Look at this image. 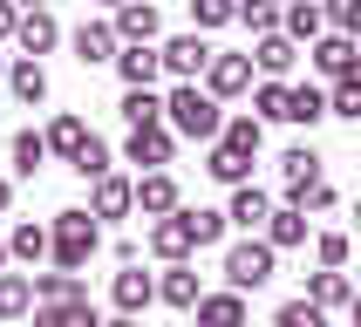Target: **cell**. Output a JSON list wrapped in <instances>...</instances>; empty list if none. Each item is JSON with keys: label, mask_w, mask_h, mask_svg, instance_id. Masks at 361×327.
<instances>
[{"label": "cell", "mask_w": 361, "mask_h": 327, "mask_svg": "<svg viewBox=\"0 0 361 327\" xmlns=\"http://www.w3.org/2000/svg\"><path fill=\"white\" fill-rule=\"evenodd\" d=\"M48 252H55V273H82V266L102 252V225L96 211H55V225H48Z\"/></svg>", "instance_id": "obj_1"}, {"label": "cell", "mask_w": 361, "mask_h": 327, "mask_svg": "<svg viewBox=\"0 0 361 327\" xmlns=\"http://www.w3.org/2000/svg\"><path fill=\"white\" fill-rule=\"evenodd\" d=\"M164 123H171L178 137H198V143L225 137V109H219V96H204L198 82H178V89L164 96Z\"/></svg>", "instance_id": "obj_2"}, {"label": "cell", "mask_w": 361, "mask_h": 327, "mask_svg": "<svg viewBox=\"0 0 361 327\" xmlns=\"http://www.w3.org/2000/svg\"><path fill=\"white\" fill-rule=\"evenodd\" d=\"M273 273H280V252H273L266 239H239L232 252H225V286H232V293H259Z\"/></svg>", "instance_id": "obj_3"}, {"label": "cell", "mask_w": 361, "mask_h": 327, "mask_svg": "<svg viewBox=\"0 0 361 327\" xmlns=\"http://www.w3.org/2000/svg\"><path fill=\"white\" fill-rule=\"evenodd\" d=\"M157 55H164V75H178V82H198L204 68H212V55H219V48H212L204 35H171V41L157 48Z\"/></svg>", "instance_id": "obj_4"}, {"label": "cell", "mask_w": 361, "mask_h": 327, "mask_svg": "<svg viewBox=\"0 0 361 327\" xmlns=\"http://www.w3.org/2000/svg\"><path fill=\"white\" fill-rule=\"evenodd\" d=\"M123 157H130V164H143V171H164V164L178 157V130H171V123H143V130H130Z\"/></svg>", "instance_id": "obj_5"}, {"label": "cell", "mask_w": 361, "mask_h": 327, "mask_svg": "<svg viewBox=\"0 0 361 327\" xmlns=\"http://www.w3.org/2000/svg\"><path fill=\"white\" fill-rule=\"evenodd\" d=\"M307 61H314L327 82H348V75H361V41H348V35H321L314 48H307Z\"/></svg>", "instance_id": "obj_6"}, {"label": "cell", "mask_w": 361, "mask_h": 327, "mask_svg": "<svg viewBox=\"0 0 361 327\" xmlns=\"http://www.w3.org/2000/svg\"><path fill=\"white\" fill-rule=\"evenodd\" d=\"M109 27H116V41H123V48H150L164 20H157V7H150V0H123Z\"/></svg>", "instance_id": "obj_7"}, {"label": "cell", "mask_w": 361, "mask_h": 327, "mask_svg": "<svg viewBox=\"0 0 361 327\" xmlns=\"http://www.w3.org/2000/svg\"><path fill=\"white\" fill-rule=\"evenodd\" d=\"M280 178H286V204H300L314 184H327V178H321V157H314V143H293V150H286V157H280Z\"/></svg>", "instance_id": "obj_8"}, {"label": "cell", "mask_w": 361, "mask_h": 327, "mask_svg": "<svg viewBox=\"0 0 361 327\" xmlns=\"http://www.w3.org/2000/svg\"><path fill=\"white\" fill-rule=\"evenodd\" d=\"M252 89V55H212V68H204V96H245Z\"/></svg>", "instance_id": "obj_9"}, {"label": "cell", "mask_w": 361, "mask_h": 327, "mask_svg": "<svg viewBox=\"0 0 361 327\" xmlns=\"http://www.w3.org/2000/svg\"><path fill=\"white\" fill-rule=\"evenodd\" d=\"M137 211H143V218H171V211H184L178 178H171V171H143V178H137Z\"/></svg>", "instance_id": "obj_10"}, {"label": "cell", "mask_w": 361, "mask_h": 327, "mask_svg": "<svg viewBox=\"0 0 361 327\" xmlns=\"http://www.w3.org/2000/svg\"><path fill=\"white\" fill-rule=\"evenodd\" d=\"M150 252H157L164 266H184L191 252H198V239H191L184 211H171V218H157V225H150Z\"/></svg>", "instance_id": "obj_11"}, {"label": "cell", "mask_w": 361, "mask_h": 327, "mask_svg": "<svg viewBox=\"0 0 361 327\" xmlns=\"http://www.w3.org/2000/svg\"><path fill=\"white\" fill-rule=\"evenodd\" d=\"M68 41H75V61H82V68H96V61H116V55H123V41H116V27H109V20H82Z\"/></svg>", "instance_id": "obj_12"}, {"label": "cell", "mask_w": 361, "mask_h": 327, "mask_svg": "<svg viewBox=\"0 0 361 327\" xmlns=\"http://www.w3.org/2000/svg\"><path fill=\"white\" fill-rule=\"evenodd\" d=\"M109 300H116V314H130V321H137L143 307L157 300V280H150V273H137V266H123L116 280H109Z\"/></svg>", "instance_id": "obj_13"}, {"label": "cell", "mask_w": 361, "mask_h": 327, "mask_svg": "<svg viewBox=\"0 0 361 327\" xmlns=\"http://www.w3.org/2000/svg\"><path fill=\"white\" fill-rule=\"evenodd\" d=\"M157 300H164V307H178V314H191V307L204 300V286H198V273H191V259H184V266H164Z\"/></svg>", "instance_id": "obj_14"}, {"label": "cell", "mask_w": 361, "mask_h": 327, "mask_svg": "<svg viewBox=\"0 0 361 327\" xmlns=\"http://www.w3.org/2000/svg\"><path fill=\"white\" fill-rule=\"evenodd\" d=\"M14 41H20V55L35 61V55H48V48H55V41H61V27H55V14H48V7H35V14H20Z\"/></svg>", "instance_id": "obj_15"}, {"label": "cell", "mask_w": 361, "mask_h": 327, "mask_svg": "<svg viewBox=\"0 0 361 327\" xmlns=\"http://www.w3.org/2000/svg\"><path fill=\"white\" fill-rule=\"evenodd\" d=\"M252 61H259V75H266V82H280V75H293V61H300V41H293V35H266L259 48H252Z\"/></svg>", "instance_id": "obj_16"}, {"label": "cell", "mask_w": 361, "mask_h": 327, "mask_svg": "<svg viewBox=\"0 0 361 327\" xmlns=\"http://www.w3.org/2000/svg\"><path fill=\"white\" fill-rule=\"evenodd\" d=\"M191 314H198V327H245V293H232V286L225 293H204Z\"/></svg>", "instance_id": "obj_17"}, {"label": "cell", "mask_w": 361, "mask_h": 327, "mask_svg": "<svg viewBox=\"0 0 361 327\" xmlns=\"http://www.w3.org/2000/svg\"><path fill=\"white\" fill-rule=\"evenodd\" d=\"M89 211H96V218H130V211H137V184L109 171V178L96 184V204H89Z\"/></svg>", "instance_id": "obj_18"}, {"label": "cell", "mask_w": 361, "mask_h": 327, "mask_svg": "<svg viewBox=\"0 0 361 327\" xmlns=\"http://www.w3.org/2000/svg\"><path fill=\"white\" fill-rule=\"evenodd\" d=\"M225 218L245 225V232H259V225L273 218V198H266L259 184H239V191H232V204H225Z\"/></svg>", "instance_id": "obj_19"}, {"label": "cell", "mask_w": 361, "mask_h": 327, "mask_svg": "<svg viewBox=\"0 0 361 327\" xmlns=\"http://www.w3.org/2000/svg\"><path fill=\"white\" fill-rule=\"evenodd\" d=\"M116 75H123V89H150V82L164 75V55H157V48H123Z\"/></svg>", "instance_id": "obj_20"}, {"label": "cell", "mask_w": 361, "mask_h": 327, "mask_svg": "<svg viewBox=\"0 0 361 327\" xmlns=\"http://www.w3.org/2000/svg\"><path fill=\"white\" fill-rule=\"evenodd\" d=\"M266 245H273V252H293V245H307V211H300V204H280V211L266 218Z\"/></svg>", "instance_id": "obj_21"}, {"label": "cell", "mask_w": 361, "mask_h": 327, "mask_svg": "<svg viewBox=\"0 0 361 327\" xmlns=\"http://www.w3.org/2000/svg\"><path fill=\"white\" fill-rule=\"evenodd\" d=\"M41 137H48V157H68V164H75L82 143H89V123H82V116H55Z\"/></svg>", "instance_id": "obj_22"}, {"label": "cell", "mask_w": 361, "mask_h": 327, "mask_svg": "<svg viewBox=\"0 0 361 327\" xmlns=\"http://www.w3.org/2000/svg\"><path fill=\"white\" fill-rule=\"evenodd\" d=\"M61 300H89L82 273H35V307H61Z\"/></svg>", "instance_id": "obj_23"}, {"label": "cell", "mask_w": 361, "mask_h": 327, "mask_svg": "<svg viewBox=\"0 0 361 327\" xmlns=\"http://www.w3.org/2000/svg\"><path fill=\"white\" fill-rule=\"evenodd\" d=\"M35 314V273H0V321Z\"/></svg>", "instance_id": "obj_24"}, {"label": "cell", "mask_w": 361, "mask_h": 327, "mask_svg": "<svg viewBox=\"0 0 361 327\" xmlns=\"http://www.w3.org/2000/svg\"><path fill=\"white\" fill-rule=\"evenodd\" d=\"M321 27H327V7H321V0H286V35H293V41H307V48H314V41H321Z\"/></svg>", "instance_id": "obj_25"}, {"label": "cell", "mask_w": 361, "mask_h": 327, "mask_svg": "<svg viewBox=\"0 0 361 327\" xmlns=\"http://www.w3.org/2000/svg\"><path fill=\"white\" fill-rule=\"evenodd\" d=\"M7 89H14V102H27V109H35V102H48V75H41V61L20 55L14 68H7Z\"/></svg>", "instance_id": "obj_26"}, {"label": "cell", "mask_w": 361, "mask_h": 327, "mask_svg": "<svg viewBox=\"0 0 361 327\" xmlns=\"http://www.w3.org/2000/svg\"><path fill=\"white\" fill-rule=\"evenodd\" d=\"M300 300H314V307L327 314V307H348V300H355V286H348V273H327V266H321V273L307 280V293H300Z\"/></svg>", "instance_id": "obj_27"}, {"label": "cell", "mask_w": 361, "mask_h": 327, "mask_svg": "<svg viewBox=\"0 0 361 327\" xmlns=\"http://www.w3.org/2000/svg\"><path fill=\"white\" fill-rule=\"evenodd\" d=\"M35 327H102V314L89 300H61V307H35Z\"/></svg>", "instance_id": "obj_28"}, {"label": "cell", "mask_w": 361, "mask_h": 327, "mask_svg": "<svg viewBox=\"0 0 361 327\" xmlns=\"http://www.w3.org/2000/svg\"><path fill=\"white\" fill-rule=\"evenodd\" d=\"M7 252H14L20 266H35V259H48V225H35V218H20L14 232H7Z\"/></svg>", "instance_id": "obj_29"}, {"label": "cell", "mask_w": 361, "mask_h": 327, "mask_svg": "<svg viewBox=\"0 0 361 327\" xmlns=\"http://www.w3.org/2000/svg\"><path fill=\"white\" fill-rule=\"evenodd\" d=\"M321 116H327V89H314V82H300V89L286 96V123H300V130H314Z\"/></svg>", "instance_id": "obj_30"}, {"label": "cell", "mask_w": 361, "mask_h": 327, "mask_svg": "<svg viewBox=\"0 0 361 327\" xmlns=\"http://www.w3.org/2000/svg\"><path fill=\"white\" fill-rule=\"evenodd\" d=\"M123 123H130V130H143V123H164V96L157 89H123Z\"/></svg>", "instance_id": "obj_31"}, {"label": "cell", "mask_w": 361, "mask_h": 327, "mask_svg": "<svg viewBox=\"0 0 361 327\" xmlns=\"http://www.w3.org/2000/svg\"><path fill=\"white\" fill-rule=\"evenodd\" d=\"M239 20L252 27V35H286V7H273V0H239Z\"/></svg>", "instance_id": "obj_32"}, {"label": "cell", "mask_w": 361, "mask_h": 327, "mask_svg": "<svg viewBox=\"0 0 361 327\" xmlns=\"http://www.w3.org/2000/svg\"><path fill=\"white\" fill-rule=\"evenodd\" d=\"M219 143H225V150H239V157H259V143H266V123H259V116H232Z\"/></svg>", "instance_id": "obj_33"}, {"label": "cell", "mask_w": 361, "mask_h": 327, "mask_svg": "<svg viewBox=\"0 0 361 327\" xmlns=\"http://www.w3.org/2000/svg\"><path fill=\"white\" fill-rule=\"evenodd\" d=\"M7 150H14V171H20V178H35L41 164H48V137H41V130H14Z\"/></svg>", "instance_id": "obj_34"}, {"label": "cell", "mask_w": 361, "mask_h": 327, "mask_svg": "<svg viewBox=\"0 0 361 327\" xmlns=\"http://www.w3.org/2000/svg\"><path fill=\"white\" fill-rule=\"evenodd\" d=\"M184 225H191V239H198V252H204V245L225 239V225H232V218H225V211H204V204H184Z\"/></svg>", "instance_id": "obj_35"}, {"label": "cell", "mask_w": 361, "mask_h": 327, "mask_svg": "<svg viewBox=\"0 0 361 327\" xmlns=\"http://www.w3.org/2000/svg\"><path fill=\"white\" fill-rule=\"evenodd\" d=\"M204 171H212L219 184H232V191H239V184H245V171H252V157H239V150H225V143H212V164H204Z\"/></svg>", "instance_id": "obj_36"}, {"label": "cell", "mask_w": 361, "mask_h": 327, "mask_svg": "<svg viewBox=\"0 0 361 327\" xmlns=\"http://www.w3.org/2000/svg\"><path fill=\"white\" fill-rule=\"evenodd\" d=\"M286 96H293L286 82H259V89H252V116L259 123H286Z\"/></svg>", "instance_id": "obj_37"}, {"label": "cell", "mask_w": 361, "mask_h": 327, "mask_svg": "<svg viewBox=\"0 0 361 327\" xmlns=\"http://www.w3.org/2000/svg\"><path fill=\"white\" fill-rule=\"evenodd\" d=\"M327 116L361 123V75H348V82H334V89H327Z\"/></svg>", "instance_id": "obj_38"}, {"label": "cell", "mask_w": 361, "mask_h": 327, "mask_svg": "<svg viewBox=\"0 0 361 327\" xmlns=\"http://www.w3.org/2000/svg\"><path fill=\"white\" fill-rule=\"evenodd\" d=\"M239 20V0H191V35L198 27H232Z\"/></svg>", "instance_id": "obj_39"}, {"label": "cell", "mask_w": 361, "mask_h": 327, "mask_svg": "<svg viewBox=\"0 0 361 327\" xmlns=\"http://www.w3.org/2000/svg\"><path fill=\"white\" fill-rule=\"evenodd\" d=\"M75 178H89V184H102V178H109V143H102V137H89V143H82Z\"/></svg>", "instance_id": "obj_40"}, {"label": "cell", "mask_w": 361, "mask_h": 327, "mask_svg": "<svg viewBox=\"0 0 361 327\" xmlns=\"http://www.w3.org/2000/svg\"><path fill=\"white\" fill-rule=\"evenodd\" d=\"M321 7H327V20H334V35L361 41V0H321Z\"/></svg>", "instance_id": "obj_41"}, {"label": "cell", "mask_w": 361, "mask_h": 327, "mask_svg": "<svg viewBox=\"0 0 361 327\" xmlns=\"http://www.w3.org/2000/svg\"><path fill=\"white\" fill-rule=\"evenodd\" d=\"M273 327H327V314L314 300H286L280 314H273Z\"/></svg>", "instance_id": "obj_42"}, {"label": "cell", "mask_w": 361, "mask_h": 327, "mask_svg": "<svg viewBox=\"0 0 361 327\" xmlns=\"http://www.w3.org/2000/svg\"><path fill=\"white\" fill-rule=\"evenodd\" d=\"M314 259H321L327 273H341L348 266V232H321V239H314Z\"/></svg>", "instance_id": "obj_43"}, {"label": "cell", "mask_w": 361, "mask_h": 327, "mask_svg": "<svg viewBox=\"0 0 361 327\" xmlns=\"http://www.w3.org/2000/svg\"><path fill=\"white\" fill-rule=\"evenodd\" d=\"M300 211H334V184H314V191L300 198Z\"/></svg>", "instance_id": "obj_44"}, {"label": "cell", "mask_w": 361, "mask_h": 327, "mask_svg": "<svg viewBox=\"0 0 361 327\" xmlns=\"http://www.w3.org/2000/svg\"><path fill=\"white\" fill-rule=\"evenodd\" d=\"M14 27H20V7H14V0H0V41L14 35Z\"/></svg>", "instance_id": "obj_45"}, {"label": "cell", "mask_w": 361, "mask_h": 327, "mask_svg": "<svg viewBox=\"0 0 361 327\" xmlns=\"http://www.w3.org/2000/svg\"><path fill=\"white\" fill-rule=\"evenodd\" d=\"M7 211H14V184L0 178V218H7Z\"/></svg>", "instance_id": "obj_46"}, {"label": "cell", "mask_w": 361, "mask_h": 327, "mask_svg": "<svg viewBox=\"0 0 361 327\" xmlns=\"http://www.w3.org/2000/svg\"><path fill=\"white\" fill-rule=\"evenodd\" d=\"M14 7H20V14H35V7H48V0H14Z\"/></svg>", "instance_id": "obj_47"}, {"label": "cell", "mask_w": 361, "mask_h": 327, "mask_svg": "<svg viewBox=\"0 0 361 327\" xmlns=\"http://www.w3.org/2000/svg\"><path fill=\"white\" fill-rule=\"evenodd\" d=\"M102 327H137V321H130V314H116V321H102Z\"/></svg>", "instance_id": "obj_48"}, {"label": "cell", "mask_w": 361, "mask_h": 327, "mask_svg": "<svg viewBox=\"0 0 361 327\" xmlns=\"http://www.w3.org/2000/svg\"><path fill=\"white\" fill-rule=\"evenodd\" d=\"M348 314H355V327H361V293H355V300H348Z\"/></svg>", "instance_id": "obj_49"}, {"label": "cell", "mask_w": 361, "mask_h": 327, "mask_svg": "<svg viewBox=\"0 0 361 327\" xmlns=\"http://www.w3.org/2000/svg\"><path fill=\"white\" fill-rule=\"evenodd\" d=\"M7 68H14V61H7V55H0V75H7Z\"/></svg>", "instance_id": "obj_50"}, {"label": "cell", "mask_w": 361, "mask_h": 327, "mask_svg": "<svg viewBox=\"0 0 361 327\" xmlns=\"http://www.w3.org/2000/svg\"><path fill=\"white\" fill-rule=\"evenodd\" d=\"M102 7H123V0H102Z\"/></svg>", "instance_id": "obj_51"}, {"label": "cell", "mask_w": 361, "mask_h": 327, "mask_svg": "<svg viewBox=\"0 0 361 327\" xmlns=\"http://www.w3.org/2000/svg\"><path fill=\"white\" fill-rule=\"evenodd\" d=\"M0 266H7V245H0Z\"/></svg>", "instance_id": "obj_52"}, {"label": "cell", "mask_w": 361, "mask_h": 327, "mask_svg": "<svg viewBox=\"0 0 361 327\" xmlns=\"http://www.w3.org/2000/svg\"><path fill=\"white\" fill-rule=\"evenodd\" d=\"M355 218H361V204H355Z\"/></svg>", "instance_id": "obj_53"}]
</instances>
